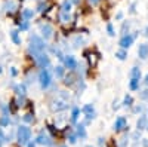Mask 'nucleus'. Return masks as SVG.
<instances>
[{
    "label": "nucleus",
    "instance_id": "nucleus-1",
    "mask_svg": "<svg viewBox=\"0 0 148 147\" xmlns=\"http://www.w3.org/2000/svg\"><path fill=\"white\" fill-rule=\"evenodd\" d=\"M46 49V43L45 40L37 34H31L30 36V54L34 52H45Z\"/></svg>",
    "mask_w": 148,
    "mask_h": 147
},
{
    "label": "nucleus",
    "instance_id": "nucleus-2",
    "mask_svg": "<svg viewBox=\"0 0 148 147\" xmlns=\"http://www.w3.org/2000/svg\"><path fill=\"white\" fill-rule=\"evenodd\" d=\"M30 138H31V129L25 125H21L16 131V140L21 146L24 144H28L30 143Z\"/></svg>",
    "mask_w": 148,
    "mask_h": 147
},
{
    "label": "nucleus",
    "instance_id": "nucleus-3",
    "mask_svg": "<svg viewBox=\"0 0 148 147\" xmlns=\"http://www.w3.org/2000/svg\"><path fill=\"white\" fill-rule=\"evenodd\" d=\"M51 107H52L53 112H61V110H65V108L68 107V95L62 91V92L59 94V97L52 103Z\"/></svg>",
    "mask_w": 148,
    "mask_h": 147
},
{
    "label": "nucleus",
    "instance_id": "nucleus-4",
    "mask_svg": "<svg viewBox=\"0 0 148 147\" xmlns=\"http://www.w3.org/2000/svg\"><path fill=\"white\" fill-rule=\"evenodd\" d=\"M31 55L34 57L37 66H39L40 68H46L49 64H51V58H49V55L45 54V52H34Z\"/></svg>",
    "mask_w": 148,
    "mask_h": 147
},
{
    "label": "nucleus",
    "instance_id": "nucleus-5",
    "mask_svg": "<svg viewBox=\"0 0 148 147\" xmlns=\"http://www.w3.org/2000/svg\"><path fill=\"white\" fill-rule=\"evenodd\" d=\"M39 82H40L42 89L49 88V85H51V82H52V77H51V73H49L47 68H42L40 70V73H39Z\"/></svg>",
    "mask_w": 148,
    "mask_h": 147
},
{
    "label": "nucleus",
    "instance_id": "nucleus-6",
    "mask_svg": "<svg viewBox=\"0 0 148 147\" xmlns=\"http://www.w3.org/2000/svg\"><path fill=\"white\" fill-rule=\"evenodd\" d=\"M136 36H138V34H130V33L123 34V36H121V39H120V42H119L120 48H121V49H127V48H130V46L133 45L135 39H136Z\"/></svg>",
    "mask_w": 148,
    "mask_h": 147
},
{
    "label": "nucleus",
    "instance_id": "nucleus-7",
    "mask_svg": "<svg viewBox=\"0 0 148 147\" xmlns=\"http://www.w3.org/2000/svg\"><path fill=\"white\" fill-rule=\"evenodd\" d=\"M82 112L86 115V122H84V124H89V122H90L92 119H95V116H96L95 108H93L92 104H86V106L82 108Z\"/></svg>",
    "mask_w": 148,
    "mask_h": 147
},
{
    "label": "nucleus",
    "instance_id": "nucleus-8",
    "mask_svg": "<svg viewBox=\"0 0 148 147\" xmlns=\"http://www.w3.org/2000/svg\"><path fill=\"white\" fill-rule=\"evenodd\" d=\"M64 66H65L70 71L76 70V67H77V59L74 58L73 55H65V57H64Z\"/></svg>",
    "mask_w": 148,
    "mask_h": 147
},
{
    "label": "nucleus",
    "instance_id": "nucleus-9",
    "mask_svg": "<svg viewBox=\"0 0 148 147\" xmlns=\"http://www.w3.org/2000/svg\"><path fill=\"white\" fill-rule=\"evenodd\" d=\"M123 129H127V122H126V117L120 116L114 122V131L119 132V131H123Z\"/></svg>",
    "mask_w": 148,
    "mask_h": 147
},
{
    "label": "nucleus",
    "instance_id": "nucleus-10",
    "mask_svg": "<svg viewBox=\"0 0 148 147\" xmlns=\"http://www.w3.org/2000/svg\"><path fill=\"white\" fill-rule=\"evenodd\" d=\"M40 33L45 39H51L53 36V28L52 26H49V24H42L40 26Z\"/></svg>",
    "mask_w": 148,
    "mask_h": 147
},
{
    "label": "nucleus",
    "instance_id": "nucleus-11",
    "mask_svg": "<svg viewBox=\"0 0 148 147\" xmlns=\"http://www.w3.org/2000/svg\"><path fill=\"white\" fill-rule=\"evenodd\" d=\"M36 143H37V144H43V146H52V144H53L52 138L49 137V135H46V134H40V135L37 137Z\"/></svg>",
    "mask_w": 148,
    "mask_h": 147
},
{
    "label": "nucleus",
    "instance_id": "nucleus-12",
    "mask_svg": "<svg viewBox=\"0 0 148 147\" xmlns=\"http://www.w3.org/2000/svg\"><path fill=\"white\" fill-rule=\"evenodd\" d=\"M138 57H139L141 59H145V58L148 57V43L139 45V48H138Z\"/></svg>",
    "mask_w": 148,
    "mask_h": 147
},
{
    "label": "nucleus",
    "instance_id": "nucleus-13",
    "mask_svg": "<svg viewBox=\"0 0 148 147\" xmlns=\"http://www.w3.org/2000/svg\"><path fill=\"white\" fill-rule=\"evenodd\" d=\"M147 120H148L147 116H139V119H138V122H136V129H138L139 132L144 131V129H147Z\"/></svg>",
    "mask_w": 148,
    "mask_h": 147
},
{
    "label": "nucleus",
    "instance_id": "nucleus-14",
    "mask_svg": "<svg viewBox=\"0 0 148 147\" xmlns=\"http://www.w3.org/2000/svg\"><path fill=\"white\" fill-rule=\"evenodd\" d=\"M141 68L139 67H132L130 70V79H136V80H141Z\"/></svg>",
    "mask_w": 148,
    "mask_h": 147
},
{
    "label": "nucleus",
    "instance_id": "nucleus-15",
    "mask_svg": "<svg viewBox=\"0 0 148 147\" xmlns=\"http://www.w3.org/2000/svg\"><path fill=\"white\" fill-rule=\"evenodd\" d=\"M76 135L80 137L82 140H84L86 137H88V134H86V129H84L83 125H77V126H76Z\"/></svg>",
    "mask_w": 148,
    "mask_h": 147
},
{
    "label": "nucleus",
    "instance_id": "nucleus-16",
    "mask_svg": "<svg viewBox=\"0 0 148 147\" xmlns=\"http://www.w3.org/2000/svg\"><path fill=\"white\" fill-rule=\"evenodd\" d=\"M84 55H88V59H89L90 66L95 67L96 63H98V59H99V55H96V54H89V52H84Z\"/></svg>",
    "mask_w": 148,
    "mask_h": 147
},
{
    "label": "nucleus",
    "instance_id": "nucleus-17",
    "mask_svg": "<svg viewBox=\"0 0 148 147\" xmlns=\"http://www.w3.org/2000/svg\"><path fill=\"white\" fill-rule=\"evenodd\" d=\"M10 39L15 45H21V37H19V31L18 30H12L10 31Z\"/></svg>",
    "mask_w": 148,
    "mask_h": 147
},
{
    "label": "nucleus",
    "instance_id": "nucleus-18",
    "mask_svg": "<svg viewBox=\"0 0 148 147\" xmlns=\"http://www.w3.org/2000/svg\"><path fill=\"white\" fill-rule=\"evenodd\" d=\"M71 6H73L71 0H64V2H62V6H61V10H62L64 14H70Z\"/></svg>",
    "mask_w": 148,
    "mask_h": 147
},
{
    "label": "nucleus",
    "instance_id": "nucleus-19",
    "mask_svg": "<svg viewBox=\"0 0 148 147\" xmlns=\"http://www.w3.org/2000/svg\"><path fill=\"white\" fill-rule=\"evenodd\" d=\"M34 17V10L33 9H24L22 10V18H24V21H28V19H31Z\"/></svg>",
    "mask_w": 148,
    "mask_h": 147
},
{
    "label": "nucleus",
    "instance_id": "nucleus-20",
    "mask_svg": "<svg viewBox=\"0 0 148 147\" xmlns=\"http://www.w3.org/2000/svg\"><path fill=\"white\" fill-rule=\"evenodd\" d=\"M79 115H80V108L79 107H73V112H71V122H73V124H76V122H77Z\"/></svg>",
    "mask_w": 148,
    "mask_h": 147
},
{
    "label": "nucleus",
    "instance_id": "nucleus-21",
    "mask_svg": "<svg viewBox=\"0 0 148 147\" xmlns=\"http://www.w3.org/2000/svg\"><path fill=\"white\" fill-rule=\"evenodd\" d=\"M123 106L125 107H132L133 106V98H132V95H125V98H123Z\"/></svg>",
    "mask_w": 148,
    "mask_h": 147
},
{
    "label": "nucleus",
    "instance_id": "nucleus-22",
    "mask_svg": "<svg viewBox=\"0 0 148 147\" xmlns=\"http://www.w3.org/2000/svg\"><path fill=\"white\" fill-rule=\"evenodd\" d=\"M129 89H130V91H138V89H139V80L130 79V82H129Z\"/></svg>",
    "mask_w": 148,
    "mask_h": 147
},
{
    "label": "nucleus",
    "instance_id": "nucleus-23",
    "mask_svg": "<svg viewBox=\"0 0 148 147\" xmlns=\"http://www.w3.org/2000/svg\"><path fill=\"white\" fill-rule=\"evenodd\" d=\"M53 73H55V76H56V77H64L65 68H64L62 66H56V67H55V70H53Z\"/></svg>",
    "mask_w": 148,
    "mask_h": 147
},
{
    "label": "nucleus",
    "instance_id": "nucleus-24",
    "mask_svg": "<svg viewBox=\"0 0 148 147\" xmlns=\"http://www.w3.org/2000/svg\"><path fill=\"white\" fill-rule=\"evenodd\" d=\"M116 57H117L120 61L126 59V58H127V51H126V49H119V51L116 52Z\"/></svg>",
    "mask_w": 148,
    "mask_h": 147
},
{
    "label": "nucleus",
    "instance_id": "nucleus-25",
    "mask_svg": "<svg viewBox=\"0 0 148 147\" xmlns=\"http://www.w3.org/2000/svg\"><path fill=\"white\" fill-rule=\"evenodd\" d=\"M15 91H16V94H18L21 98H24V97H25V85H16Z\"/></svg>",
    "mask_w": 148,
    "mask_h": 147
},
{
    "label": "nucleus",
    "instance_id": "nucleus-26",
    "mask_svg": "<svg viewBox=\"0 0 148 147\" xmlns=\"http://www.w3.org/2000/svg\"><path fill=\"white\" fill-rule=\"evenodd\" d=\"M74 79H76V77H74L73 75H68V76H65V79H64V83H65V85H68V86H73V85H74V82H76Z\"/></svg>",
    "mask_w": 148,
    "mask_h": 147
},
{
    "label": "nucleus",
    "instance_id": "nucleus-27",
    "mask_svg": "<svg viewBox=\"0 0 148 147\" xmlns=\"http://www.w3.org/2000/svg\"><path fill=\"white\" fill-rule=\"evenodd\" d=\"M9 124H10V120H9V116H2L0 117V126H9Z\"/></svg>",
    "mask_w": 148,
    "mask_h": 147
},
{
    "label": "nucleus",
    "instance_id": "nucleus-28",
    "mask_svg": "<svg viewBox=\"0 0 148 147\" xmlns=\"http://www.w3.org/2000/svg\"><path fill=\"white\" fill-rule=\"evenodd\" d=\"M127 144H129V135H123V137L120 138L119 146H120V147H126Z\"/></svg>",
    "mask_w": 148,
    "mask_h": 147
},
{
    "label": "nucleus",
    "instance_id": "nucleus-29",
    "mask_svg": "<svg viewBox=\"0 0 148 147\" xmlns=\"http://www.w3.org/2000/svg\"><path fill=\"white\" fill-rule=\"evenodd\" d=\"M129 27H130V24L127 21H125V22H123V26H121V33L123 34H127L126 31H129Z\"/></svg>",
    "mask_w": 148,
    "mask_h": 147
},
{
    "label": "nucleus",
    "instance_id": "nucleus-30",
    "mask_svg": "<svg viewBox=\"0 0 148 147\" xmlns=\"http://www.w3.org/2000/svg\"><path fill=\"white\" fill-rule=\"evenodd\" d=\"M107 31H108V34H110V36H114V34H116L114 27H113V24H111V22H108V24H107Z\"/></svg>",
    "mask_w": 148,
    "mask_h": 147
},
{
    "label": "nucleus",
    "instance_id": "nucleus-31",
    "mask_svg": "<svg viewBox=\"0 0 148 147\" xmlns=\"http://www.w3.org/2000/svg\"><path fill=\"white\" fill-rule=\"evenodd\" d=\"M139 97H141V100H148V88L139 91Z\"/></svg>",
    "mask_w": 148,
    "mask_h": 147
},
{
    "label": "nucleus",
    "instance_id": "nucleus-32",
    "mask_svg": "<svg viewBox=\"0 0 148 147\" xmlns=\"http://www.w3.org/2000/svg\"><path fill=\"white\" fill-rule=\"evenodd\" d=\"M28 27H30V22H28V21H22V24H19V30H21V31L28 30Z\"/></svg>",
    "mask_w": 148,
    "mask_h": 147
},
{
    "label": "nucleus",
    "instance_id": "nucleus-33",
    "mask_svg": "<svg viewBox=\"0 0 148 147\" xmlns=\"http://www.w3.org/2000/svg\"><path fill=\"white\" fill-rule=\"evenodd\" d=\"M24 120H25L27 124H30V122H33V120H34V117H33V115H31V113H27L25 116H24Z\"/></svg>",
    "mask_w": 148,
    "mask_h": 147
},
{
    "label": "nucleus",
    "instance_id": "nucleus-34",
    "mask_svg": "<svg viewBox=\"0 0 148 147\" xmlns=\"http://www.w3.org/2000/svg\"><path fill=\"white\" fill-rule=\"evenodd\" d=\"M46 8H47V3H40L37 9H39V12H46V10H49V9H46Z\"/></svg>",
    "mask_w": 148,
    "mask_h": 147
},
{
    "label": "nucleus",
    "instance_id": "nucleus-35",
    "mask_svg": "<svg viewBox=\"0 0 148 147\" xmlns=\"http://www.w3.org/2000/svg\"><path fill=\"white\" fill-rule=\"evenodd\" d=\"M61 19H62V22H68V21H70V15L62 12V14H61Z\"/></svg>",
    "mask_w": 148,
    "mask_h": 147
},
{
    "label": "nucleus",
    "instance_id": "nucleus-36",
    "mask_svg": "<svg viewBox=\"0 0 148 147\" xmlns=\"http://www.w3.org/2000/svg\"><path fill=\"white\" fill-rule=\"evenodd\" d=\"M142 110H144V106H141V104H139V106H136V107L133 108V112H135V113H141Z\"/></svg>",
    "mask_w": 148,
    "mask_h": 147
},
{
    "label": "nucleus",
    "instance_id": "nucleus-37",
    "mask_svg": "<svg viewBox=\"0 0 148 147\" xmlns=\"http://www.w3.org/2000/svg\"><path fill=\"white\" fill-rule=\"evenodd\" d=\"M129 12H130V14H135V12H136V3H132V5H130Z\"/></svg>",
    "mask_w": 148,
    "mask_h": 147
},
{
    "label": "nucleus",
    "instance_id": "nucleus-38",
    "mask_svg": "<svg viewBox=\"0 0 148 147\" xmlns=\"http://www.w3.org/2000/svg\"><path fill=\"white\" fill-rule=\"evenodd\" d=\"M68 140H70V143H73V144H74V143L77 141V135H74V134H71V135H70V138H68Z\"/></svg>",
    "mask_w": 148,
    "mask_h": 147
},
{
    "label": "nucleus",
    "instance_id": "nucleus-39",
    "mask_svg": "<svg viewBox=\"0 0 148 147\" xmlns=\"http://www.w3.org/2000/svg\"><path fill=\"white\" fill-rule=\"evenodd\" d=\"M10 73H12V76H16V75H18V71H16V68H15V67H12Z\"/></svg>",
    "mask_w": 148,
    "mask_h": 147
},
{
    "label": "nucleus",
    "instance_id": "nucleus-40",
    "mask_svg": "<svg viewBox=\"0 0 148 147\" xmlns=\"http://www.w3.org/2000/svg\"><path fill=\"white\" fill-rule=\"evenodd\" d=\"M116 18H117V19H121V18H123V12H117Z\"/></svg>",
    "mask_w": 148,
    "mask_h": 147
},
{
    "label": "nucleus",
    "instance_id": "nucleus-41",
    "mask_svg": "<svg viewBox=\"0 0 148 147\" xmlns=\"http://www.w3.org/2000/svg\"><path fill=\"white\" fill-rule=\"evenodd\" d=\"M144 83H145V85H147V86H148V75L145 76V79H144Z\"/></svg>",
    "mask_w": 148,
    "mask_h": 147
},
{
    "label": "nucleus",
    "instance_id": "nucleus-42",
    "mask_svg": "<svg viewBox=\"0 0 148 147\" xmlns=\"http://www.w3.org/2000/svg\"><path fill=\"white\" fill-rule=\"evenodd\" d=\"M98 143H99V146H102L104 144V138H99V140H98Z\"/></svg>",
    "mask_w": 148,
    "mask_h": 147
},
{
    "label": "nucleus",
    "instance_id": "nucleus-43",
    "mask_svg": "<svg viewBox=\"0 0 148 147\" xmlns=\"http://www.w3.org/2000/svg\"><path fill=\"white\" fill-rule=\"evenodd\" d=\"M98 2H99V0H90V3H92V5H96Z\"/></svg>",
    "mask_w": 148,
    "mask_h": 147
},
{
    "label": "nucleus",
    "instance_id": "nucleus-44",
    "mask_svg": "<svg viewBox=\"0 0 148 147\" xmlns=\"http://www.w3.org/2000/svg\"><path fill=\"white\" fill-rule=\"evenodd\" d=\"M142 143H144V146H145V147H148V140H144Z\"/></svg>",
    "mask_w": 148,
    "mask_h": 147
},
{
    "label": "nucleus",
    "instance_id": "nucleus-45",
    "mask_svg": "<svg viewBox=\"0 0 148 147\" xmlns=\"http://www.w3.org/2000/svg\"><path fill=\"white\" fill-rule=\"evenodd\" d=\"M28 147H36V143H28Z\"/></svg>",
    "mask_w": 148,
    "mask_h": 147
},
{
    "label": "nucleus",
    "instance_id": "nucleus-46",
    "mask_svg": "<svg viewBox=\"0 0 148 147\" xmlns=\"http://www.w3.org/2000/svg\"><path fill=\"white\" fill-rule=\"evenodd\" d=\"M145 36H148V26H147V28H145V33H144Z\"/></svg>",
    "mask_w": 148,
    "mask_h": 147
},
{
    "label": "nucleus",
    "instance_id": "nucleus-47",
    "mask_svg": "<svg viewBox=\"0 0 148 147\" xmlns=\"http://www.w3.org/2000/svg\"><path fill=\"white\" fill-rule=\"evenodd\" d=\"M147 131H148V120H147Z\"/></svg>",
    "mask_w": 148,
    "mask_h": 147
},
{
    "label": "nucleus",
    "instance_id": "nucleus-48",
    "mask_svg": "<svg viewBox=\"0 0 148 147\" xmlns=\"http://www.w3.org/2000/svg\"><path fill=\"white\" fill-rule=\"evenodd\" d=\"M0 73H2V66H0Z\"/></svg>",
    "mask_w": 148,
    "mask_h": 147
},
{
    "label": "nucleus",
    "instance_id": "nucleus-49",
    "mask_svg": "<svg viewBox=\"0 0 148 147\" xmlns=\"http://www.w3.org/2000/svg\"><path fill=\"white\" fill-rule=\"evenodd\" d=\"M2 143H3V141H0V146H2Z\"/></svg>",
    "mask_w": 148,
    "mask_h": 147
},
{
    "label": "nucleus",
    "instance_id": "nucleus-50",
    "mask_svg": "<svg viewBox=\"0 0 148 147\" xmlns=\"http://www.w3.org/2000/svg\"><path fill=\"white\" fill-rule=\"evenodd\" d=\"M86 147H92V146H86Z\"/></svg>",
    "mask_w": 148,
    "mask_h": 147
}]
</instances>
